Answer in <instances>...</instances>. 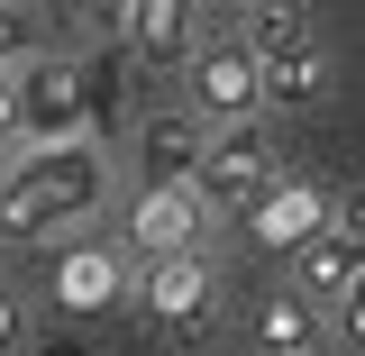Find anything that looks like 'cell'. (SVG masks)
I'll return each mask as SVG.
<instances>
[{
	"label": "cell",
	"instance_id": "1",
	"mask_svg": "<svg viewBox=\"0 0 365 356\" xmlns=\"http://www.w3.org/2000/svg\"><path fill=\"white\" fill-rule=\"evenodd\" d=\"M110 210V156L101 137L73 146H28L0 165V247H46L55 228H83Z\"/></svg>",
	"mask_w": 365,
	"mask_h": 356
},
{
	"label": "cell",
	"instance_id": "2",
	"mask_svg": "<svg viewBox=\"0 0 365 356\" xmlns=\"http://www.w3.org/2000/svg\"><path fill=\"white\" fill-rule=\"evenodd\" d=\"M128 293H137V311H146V329L174 338V347H192V338L220 329V265H210V256L146 265V274H128Z\"/></svg>",
	"mask_w": 365,
	"mask_h": 356
},
{
	"label": "cell",
	"instance_id": "3",
	"mask_svg": "<svg viewBox=\"0 0 365 356\" xmlns=\"http://www.w3.org/2000/svg\"><path fill=\"white\" fill-rule=\"evenodd\" d=\"M283 183V165H274V137L265 119H247V128H210V146H201V174H192V192H201V210L210 220H237L256 192H274Z\"/></svg>",
	"mask_w": 365,
	"mask_h": 356
},
{
	"label": "cell",
	"instance_id": "4",
	"mask_svg": "<svg viewBox=\"0 0 365 356\" xmlns=\"http://www.w3.org/2000/svg\"><path fill=\"white\" fill-rule=\"evenodd\" d=\"M182 83H192V119L201 128H247V119H265V91H256V55L237 37H210L192 46V64H182Z\"/></svg>",
	"mask_w": 365,
	"mask_h": 356
},
{
	"label": "cell",
	"instance_id": "5",
	"mask_svg": "<svg viewBox=\"0 0 365 356\" xmlns=\"http://www.w3.org/2000/svg\"><path fill=\"white\" fill-rule=\"evenodd\" d=\"M101 119H91V83L83 64H28L19 73V146H73V137H91Z\"/></svg>",
	"mask_w": 365,
	"mask_h": 356
},
{
	"label": "cell",
	"instance_id": "6",
	"mask_svg": "<svg viewBox=\"0 0 365 356\" xmlns=\"http://www.w3.org/2000/svg\"><path fill=\"white\" fill-rule=\"evenodd\" d=\"M210 238H220V220L201 210V192H192V183H174V192H137V201H128V247L146 256V265L210 256Z\"/></svg>",
	"mask_w": 365,
	"mask_h": 356
},
{
	"label": "cell",
	"instance_id": "7",
	"mask_svg": "<svg viewBox=\"0 0 365 356\" xmlns=\"http://www.w3.org/2000/svg\"><path fill=\"white\" fill-rule=\"evenodd\" d=\"M329 210H338V201H329L319 183L283 174L274 192H256V201L237 210V228H247V247H256V256H302L319 228H329Z\"/></svg>",
	"mask_w": 365,
	"mask_h": 356
},
{
	"label": "cell",
	"instance_id": "8",
	"mask_svg": "<svg viewBox=\"0 0 365 356\" xmlns=\"http://www.w3.org/2000/svg\"><path fill=\"white\" fill-rule=\"evenodd\" d=\"M201 146H210V128H201L182 101L146 110V119H137V192H174V183H192V174H201Z\"/></svg>",
	"mask_w": 365,
	"mask_h": 356
},
{
	"label": "cell",
	"instance_id": "9",
	"mask_svg": "<svg viewBox=\"0 0 365 356\" xmlns=\"http://www.w3.org/2000/svg\"><path fill=\"white\" fill-rule=\"evenodd\" d=\"M119 247H101V238H83V247H64L55 265H46V293H55V311H73V320H91V311H110L119 302Z\"/></svg>",
	"mask_w": 365,
	"mask_h": 356
},
{
	"label": "cell",
	"instance_id": "10",
	"mask_svg": "<svg viewBox=\"0 0 365 356\" xmlns=\"http://www.w3.org/2000/svg\"><path fill=\"white\" fill-rule=\"evenodd\" d=\"M329 83H338V55H329L319 37H302V46H283V55H265V64H256L265 110H319V101H329Z\"/></svg>",
	"mask_w": 365,
	"mask_h": 356
},
{
	"label": "cell",
	"instance_id": "11",
	"mask_svg": "<svg viewBox=\"0 0 365 356\" xmlns=\"http://www.w3.org/2000/svg\"><path fill=\"white\" fill-rule=\"evenodd\" d=\"M119 37L137 46V64L182 73V64H192V9H182V0H128V9H119Z\"/></svg>",
	"mask_w": 365,
	"mask_h": 356
},
{
	"label": "cell",
	"instance_id": "12",
	"mask_svg": "<svg viewBox=\"0 0 365 356\" xmlns=\"http://www.w3.org/2000/svg\"><path fill=\"white\" fill-rule=\"evenodd\" d=\"M319 338H329V311H311L292 283L256 302V356H319Z\"/></svg>",
	"mask_w": 365,
	"mask_h": 356
},
{
	"label": "cell",
	"instance_id": "13",
	"mask_svg": "<svg viewBox=\"0 0 365 356\" xmlns=\"http://www.w3.org/2000/svg\"><path fill=\"white\" fill-rule=\"evenodd\" d=\"M356 274H365V256H356V247H347V238H338V228H319L311 247L292 256V293H302L311 311H338V293H347Z\"/></svg>",
	"mask_w": 365,
	"mask_h": 356
},
{
	"label": "cell",
	"instance_id": "14",
	"mask_svg": "<svg viewBox=\"0 0 365 356\" xmlns=\"http://www.w3.org/2000/svg\"><path fill=\"white\" fill-rule=\"evenodd\" d=\"M302 37H311V19H302V9H247V19H237V46H247L256 64L283 55V46H302Z\"/></svg>",
	"mask_w": 365,
	"mask_h": 356
},
{
	"label": "cell",
	"instance_id": "15",
	"mask_svg": "<svg viewBox=\"0 0 365 356\" xmlns=\"http://www.w3.org/2000/svg\"><path fill=\"white\" fill-rule=\"evenodd\" d=\"M37 46H46V28L28 19V9H0V73H28Z\"/></svg>",
	"mask_w": 365,
	"mask_h": 356
},
{
	"label": "cell",
	"instance_id": "16",
	"mask_svg": "<svg viewBox=\"0 0 365 356\" xmlns=\"http://www.w3.org/2000/svg\"><path fill=\"white\" fill-rule=\"evenodd\" d=\"M329 320H338V338H347V347H365V274L338 293V311H329Z\"/></svg>",
	"mask_w": 365,
	"mask_h": 356
},
{
	"label": "cell",
	"instance_id": "17",
	"mask_svg": "<svg viewBox=\"0 0 365 356\" xmlns=\"http://www.w3.org/2000/svg\"><path fill=\"white\" fill-rule=\"evenodd\" d=\"M9 156H28V146H19V73H0V165H9Z\"/></svg>",
	"mask_w": 365,
	"mask_h": 356
},
{
	"label": "cell",
	"instance_id": "18",
	"mask_svg": "<svg viewBox=\"0 0 365 356\" xmlns=\"http://www.w3.org/2000/svg\"><path fill=\"white\" fill-rule=\"evenodd\" d=\"M28 347V311H19V293L0 283V356H19Z\"/></svg>",
	"mask_w": 365,
	"mask_h": 356
},
{
	"label": "cell",
	"instance_id": "19",
	"mask_svg": "<svg viewBox=\"0 0 365 356\" xmlns=\"http://www.w3.org/2000/svg\"><path fill=\"white\" fill-rule=\"evenodd\" d=\"M329 228H338V238L365 256V192H356V201H338V210H329Z\"/></svg>",
	"mask_w": 365,
	"mask_h": 356
}]
</instances>
